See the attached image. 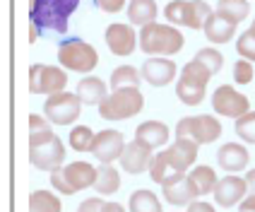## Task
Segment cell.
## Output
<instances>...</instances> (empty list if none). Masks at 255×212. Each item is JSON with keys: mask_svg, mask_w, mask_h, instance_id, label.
<instances>
[{"mask_svg": "<svg viewBox=\"0 0 255 212\" xmlns=\"http://www.w3.org/2000/svg\"><path fill=\"white\" fill-rule=\"evenodd\" d=\"M239 212H255V196H248V198H243L241 205H239Z\"/></svg>", "mask_w": 255, "mask_h": 212, "instance_id": "cell-40", "label": "cell"}, {"mask_svg": "<svg viewBox=\"0 0 255 212\" xmlns=\"http://www.w3.org/2000/svg\"><path fill=\"white\" fill-rule=\"evenodd\" d=\"M234 80L239 85H248L255 80V68H253V60H246V58H239L234 63Z\"/></svg>", "mask_w": 255, "mask_h": 212, "instance_id": "cell-34", "label": "cell"}, {"mask_svg": "<svg viewBox=\"0 0 255 212\" xmlns=\"http://www.w3.org/2000/svg\"><path fill=\"white\" fill-rule=\"evenodd\" d=\"M210 14H212V7L205 0H171L164 10L169 24L188 29H202Z\"/></svg>", "mask_w": 255, "mask_h": 212, "instance_id": "cell-8", "label": "cell"}, {"mask_svg": "<svg viewBox=\"0 0 255 212\" xmlns=\"http://www.w3.org/2000/svg\"><path fill=\"white\" fill-rule=\"evenodd\" d=\"M135 140H140L142 145H147L152 150H161L169 142V128L161 121H144L135 128Z\"/></svg>", "mask_w": 255, "mask_h": 212, "instance_id": "cell-20", "label": "cell"}, {"mask_svg": "<svg viewBox=\"0 0 255 212\" xmlns=\"http://www.w3.org/2000/svg\"><path fill=\"white\" fill-rule=\"evenodd\" d=\"M29 162L41 171H56L63 167L65 147L51 128L29 133Z\"/></svg>", "mask_w": 255, "mask_h": 212, "instance_id": "cell-2", "label": "cell"}, {"mask_svg": "<svg viewBox=\"0 0 255 212\" xmlns=\"http://www.w3.org/2000/svg\"><path fill=\"white\" fill-rule=\"evenodd\" d=\"M176 138H190L198 145H210L222 138V123L214 116H185L176 126Z\"/></svg>", "mask_w": 255, "mask_h": 212, "instance_id": "cell-10", "label": "cell"}, {"mask_svg": "<svg viewBox=\"0 0 255 212\" xmlns=\"http://www.w3.org/2000/svg\"><path fill=\"white\" fill-rule=\"evenodd\" d=\"M236 27H239V24H234V22L224 19L219 12H212L210 17H207V22H205L202 31H205V36H207L212 43H227V41L234 39Z\"/></svg>", "mask_w": 255, "mask_h": 212, "instance_id": "cell-22", "label": "cell"}, {"mask_svg": "<svg viewBox=\"0 0 255 212\" xmlns=\"http://www.w3.org/2000/svg\"><path fill=\"white\" fill-rule=\"evenodd\" d=\"M210 77H212V72L193 58L190 63L183 65V75H181V80L176 85V97L183 101L185 106H198V104H202Z\"/></svg>", "mask_w": 255, "mask_h": 212, "instance_id": "cell-7", "label": "cell"}, {"mask_svg": "<svg viewBox=\"0 0 255 212\" xmlns=\"http://www.w3.org/2000/svg\"><path fill=\"white\" fill-rule=\"evenodd\" d=\"M123 150H126V138H123L121 130H114V128L97 133L94 145H92V155L97 157L101 164H114L116 159H121Z\"/></svg>", "mask_w": 255, "mask_h": 212, "instance_id": "cell-14", "label": "cell"}, {"mask_svg": "<svg viewBox=\"0 0 255 212\" xmlns=\"http://www.w3.org/2000/svg\"><path fill=\"white\" fill-rule=\"evenodd\" d=\"M97 133H92L89 126H75L70 130V147L75 152H92Z\"/></svg>", "mask_w": 255, "mask_h": 212, "instance_id": "cell-31", "label": "cell"}, {"mask_svg": "<svg viewBox=\"0 0 255 212\" xmlns=\"http://www.w3.org/2000/svg\"><path fill=\"white\" fill-rule=\"evenodd\" d=\"M217 12L222 14L224 19L234 22V24H241L243 19L251 14V5H248V0H219L217 2Z\"/></svg>", "mask_w": 255, "mask_h": 212, "instance_id": "cell-27", "label": "cell"}, {"mask_svg": "<svg viewBox=\"0 0 255 212\" xmlns=\"http://www.w3.org/2000/svg\"><path fill=\"white\" fill-rule=\"evenodd\" d=\"M248 193V181L241 176H224L217 188H214V203L222 208H234L236 203H241Z\"/></svg>", "mask_w": 255, "mask_h": 212, "instance_id": "cell-16", "label": "cell"}, {"mask_svg": "<svg viewBox=\"0 0 255 212\" xmlns=\"http://www.w3.org/2000/svg\"><path fill=\"white\" fill-rule=\"evenodd\" d=\"M156 14H159V7H156L154 0H130L128 2V19H130V24L147 27V24L156 22Z\"/></svg>", "mask_w": 255, "mask_h": 212, "instance_id": "cell-23", "label": "cell"}, {"mask_svg": "<svg viewBox=\"0 0 255 212\" xmlns=\"http://www.w3.org/2000/svg\"><path fill=\"white\" fill-rule=\"evenodd\" d=\"M94 181H97V167L87 162L63 164L60 169L51 171V186L63 196H75L89 186H94Z\"/></svg>", "mask_w": 255, "mask_h": 212, "instance_id": "cell-4", "label": "cell"}, {"mask_svg": "<svg viewBox=\"0 0 255 212\" xmlns=\"http://www.w3.org/2000/svg\"><path fill=\"white\" fill-rule=\"evenodd\" d=\"M246 181H248V191H251V196H255V169H251L246 174Z\"/></svg>", "mask_w": 255, "mask_h": 212, "instance_id": "cell-42", "label": "cell"}, {"mask_svg": "<svg viewBox=\"0 0 255 212\" xmlns=\"http://www.w3.org/2000/svg\"><path fill=\"white\" fill-rule=\"evenodd\" d=\"M212 109L219 116L236 121V118H241V116H246V113L251 111V101H248L246 94L236 92L234 87L222 85V87H217L212 94Z\"/></svg>", "mask_w": 255, "mask_h": 212, "instance_id": "cell-13", "label": "cell"}, {"mask_svg": "<svg viewBox=\"0 0 255 212\" xmlns=\"http://www.w3.org/2000/svg\"><path fill=\"white\" fill-rule=\"evenodd\" d=\"M101 208H104V200L101 198H87L80 203L77 212H101Z\"/></svg>", "mask_w": 255, "mask_h": 212, "instance_id": "cell-37", "label": "cell"}, {"mask_svg": "<svg viewBox=\"0 0 255 212\" xmlns=\"http://www.w3.org/2000/svg\"><path fill=\"white\" fill-rule=\"evenodd\" d=\"M94 188H97L99 196H114L116 191L121 188V174H118V169H114L111 164H101L97 169Z\"/></svg>", "mask_w": 255, "mask_h": 212, "instance_id": "cell-26", "label": "cell"}, {"mask_svg": "<svg viewBox=\"0 0 255 212\" xmlns=\"http://www.w3.org/2000/svg\"><path fill=\"white\" fill-rule=\"evenodd\" d=\"M80 111H82V101L77 94H70V92H58V94H51L46 104H43V113L51 123L56 126H70L80 118Z\"/></svg>", "mask_w": 255, "mask_h": 212, "instance_id": "cell-12", "label": "cell"}, {"mask_svg": "<svg viewBox=\"0 0 255 212\" xmlns=\"http://www.w3.org/2000/svg\"><path fill=\"white\" fill-rule=\"evenodd\" d=\"M140 80H142V72H137L132 65H121V68H116L111 72V92L128 89V87L140 89Z\"/></svg>", "mask_w": 255, "mask_h": 212, "instance_id": "cell-28", "label": "cell"}, {"mask_svg": "<svg viewBox=\"0 0 255 212\" xmlns=\"http://www.w3.org/2000/svg\"><path fill=\"white\" fill-rule=\"evenodd\" d=\"M188 212H217L212 208V205H210V203H202V200H193V203H190V205H188Z\"/></svg>", "mask_w": 255, "mask_h": 212, "instance_id": "cell-39", "label": "cell"}, {"mask_svg": "<svg viewBox=\"0 0 255 212\" xmlns=\"http://www.w3.org/2000/svg\"><path fill=\"white\" fill-rule=\"evenodd\" d=\"M36 130H48V118L29 113V133H36Z\"/></svg>", "mask_w": 255, "mask_h": 212, "instance_id": "cell-38", "label": "cell"}, {"mask_svg": "<svg viewBox=\"0 0 255 212\" xmlns=\"http://www.w3.org/2000/svg\"><path fill=\"white\" fill-rule=\"evenodd\" d=\"M217 162H219V167L229 174H236V171H243L248 167V162H251V155H248V150H246V145H239V142H227V145H222L219 147V152H217Z\"/></svg>", "mask_w": 255, "mask_h": 212, "instance_id": "cell-19", "label": "cell"}, {"mask_svg": "<svg viewBox=\"0 0 255 212\" xmlns=\"http://www.w3.org/2000/svg\"><path fill=\"white\" fill-rule=\"evenodd\" d=\"M94 2H97V7L104 10V12H121L123 5H126V0H94Z\"/></svg>", "mask_w": 255, "mask_h": 212, "instance_id": "cell-36", "label": "cell"}, {"mask_svg": "<svg viewBox=\"0 0 255 212\" xmlns=\"http://www.w3.org/2000/svg\"><path fill=\"white\" fill-rule=\"evenodd\" d=\"M142 77H144V82H149L152 87L169 85V82H173V77H176V63L164 56L149 58L142 65Z\"/></svg>", "mask_w": 255, "mask_h": 212, "instance_id": "cell-18", "label": "cell"}, {"mask_svg": "<svg viewBox=\"0 0 255 212\" xmlns=\"http://www.w3.org/2000/svg\"><path fill=\"white\" fill-rule=\"evenodd\" d=\"M77 5L80 0H31V22L34 27L65 31L68 19Z\"/></svg>", "mask_w": 255, "mask_h": 212, "instance_id": "cell-5", "label": "cell"}, {"mask_svg": "<svg viewBox=\"0 0 255 212\" xmlns=\"http://www.w3.org/2000/svg\"><path fill=\"white\" fill-rule=\"evenodd\" d=\"M68 87V75L60 68H53V65H31L29 68V92L31 94H58V92H65Z\"/></svg>", "mask_w": 255, "mask_h": 212, "instance_id": "cell-11", "label": "cell"}, {"mask_svg": "<svg viewBox=\"0 0 255 212\" xmlns=\"http://www.w3.org/2000/svg\"><path fill=\"white\" fill-rule=\"evenodd\" d=\"M195 60L202 63L212 75H217V72L222 70V65H224V56L217 48H200L198 53H195Z\"/></svg>", "mask_w": 255, "mask_h": 212, "instance_id": "cell-32", "label": "cell"}, {"mask_svg": "<svg viewBox=\"0 0 255 212\" xmlns=\"http://www.w3.org/2000/svg\"><path fill=\"white\" fill-rule=\"evenodd\" d=\"M82 104H101L106 99V82L99 77H82L77 82V92H75Z\"/></svg>", "mask_w": 255, "mask_h": 212, "instance_id": "cell-24", "label": "cell"}, {"mask_svg": "<svg viewBox=\"0 0 255 212\" xmlns=\"http://www.w3.org/2000/svg\"><path fill=\"white\" fill-rule=\"evenodd\" d=\"M154 162V150L142 145L140 140H132L126 145L123 155H121V167L128 174H142V171H149Z\"/></svg>", "mask_w": 255, "mask_h": 212, "instance_id": "cell-15", "label": "cell"}, {"mask_svg": "<svg viewBox=\"0 0 255 212\" xmlns=\"http://www.w3.org/2000/svg\"><path fill=\"white\" fill-rule=\"evenodd\" d=\"M101 212H126V208H123V205H118V203H104Z\"/></svg>", "mask_w": 255, "mask_h": 212, "instance_id": "cell-41", "label": "cell"}, {"mask_svg": "<svg viewBox=\"0 0 255 212\" xmlns=\"http://www.w3.org/2000/svg\"><path fill=\"white\" fill-rule=\"evenodd\" d=\"M236 135L248 145H255V111H248L246 116L236 118Z\"/></svg>", "mask_w": 255, "mask_h": 212, "instance_id": "cell-33", "label": "cell"}, {"mask_svg": "<svg viewBox=\"0 0 255 212\" xmlns=\"http://www.w3.org/2000/svg\"><path fill=\"white\" fill-rule=\"evenodd\" d=\"M60 198L48 191H34L29 196V212H60Z\"/></svg>", "mask_w": 255, "mask_h": 212, "instance_id": "cell-30", "label": "cell"}, {"mask_svg": "<svg viewBox=\"0 0 255 212\" xmlns=\"http://www.w3.org/2000/svg\"><path fill=\"white\" fill-rule=\"evenodd\" d=\"M104 39H106V46L111 48V53H116V56H130L135 51V43H137L135 31L128 27V24H123V22L109 24Z\"/></svg>", "mask_w": 255, "mask_h": 212, "instance_id": "cell-17", "label": "cell"}, {"mask_svg": "<svg viewBox=\"0 0 255 212\" xmlns=\"http://www.w3.org/2000/svg\"><path fill=\"white\" fill-rule=\"evenodd\" d=\"M144 109V97L140 89L128 87V89H116L99 104V116L106 121H126L132 118Z\"/></svg>", "mask_w": 255, "mask_h": 212, "instance_id": "cell-6", "label": "cell"}, {"mask_svg": "<svg viewBox=\"0 0 255 212\" xmlns=\"http://www.w3.org/2000/svg\"><path fill=\"white\" fill-rule=\"evenodd\" d=\"M188 179H190L193 186L198 188L200 198L207 196V193H214V188H217V184H219L217 171H214L212 167H205V164H200V167H195V169H190Z\"/></svg>", "mask_w": 255, "mask_h": 212, "instance_id": "cell-25", "label": "cell"}, {"mask_svg": "<svg viewBox=\"0 0 255 212\" xmlns=\"http://www.w3.org/2000/svg\"><path fill=\"white\" fill-rule=\"evenodd\" d=\"M161 188H164V198H166V203H171V205H190L193 200L200 198L198 188H195L193 181L188 179V174H185L183 179H178V181H173V184L161 186Z\"/></svg>", "mask_w": 255, "mask_h": 212, "instance_id": "cell-21", "label": "cell"}, {"mask_svg": "<svg viewBox=\"0 0 255 212\" xmlns=\"http://www.w3.org/2000/svg\"><path fill=\"white\" fill-rule=\"evenodd\" d=\"M198 142L190 138H176L173 145L164 147L161 152L154 155V162L149 167V176L152 181L159 186L173 184L178 179H183L185 171L190 169L198 159Z\"/></svg>", "mask_w": 255, "mask_h": 212, "instance_id": "cell-1", "label": "cell"}, {"mask_svg": "<svg viewBox=\"0 0 255 212\" xmlns=\"http://www.w3.org/2000/svg\"><path fill=\"white\" fill-rule=\"evenodd\" d=\"M236 51H239V56L246 58V60H253L255 63V31L253 29H248V31H243L241 39L236 41Z\"/></svg>", "mask_w": 255, "mask_h": 212, "instance_id": "cell-35", "label": "cell"}, {"mask_svg": "<svg viewBox=\"0 0 255 212\" xmlns=\"http://www.w3.org/2000/svg\"><path fill=\"white\" fill-rule=\"evenodd\" d=\"M183 34L173 24L152 22L140 29V48L149 56H173L183 51Z\"/></svg>", "mask_w": 255, "mask_h": 212, "instance_id": "cell-3", "label": "cell"}, {"mask_svg": "<svg viewBox=\"0 0 255 212\" xmlns=\"http://www.w3.org/2000/svg\"><path fill=\"white\" fill-rule=\"evenodd\" d=\"M128 203H130V205H128V210L130 212H161V203H159V198H156L152 191H144V188L135 191Z\"/></svg>", "mask_w": 255, "mask_h": 212, "instance_id": "cell-29", "label": "cell"}, {"mask_svg": "<svg viewBox=\"0 0 255 212\" xmlns=\"http://www.w3.org/2000/svg\"><path fill=\"white\" fill-rule=\"evenodd\" d=\"M29 41H36V27H34L31 31H29Z\"/></svg>", "mask_w": 255, "mask_h": 212, "instance_id": "cell-43", "label": "cell"}, {"mask_svg": "<svg viewBox=\"0 0 255 212\" xmlns=\"http://www.w3.org/2000/svg\"><path fill=\"white\" fill-rule=\"evenodd\" d=\"M58 60L68 70L92 72L99 63V56H97L92 43L82 41V39H68V41H63L58 46Z\"/></svg>", "mask_w": 255, "mask_h": 212, "instance_id": "cell-9", "label": "cell"}, {"mask_svg": "<svg viewBox=\"0 0 255 212\" xmlns=\"http://www.w3.org/2000/svg\"><path fill=\"white\" fill-rule=\"evenodd\" d=\"M251 29H253V31H255V19H253V24H251Z\"/></svg>", "mask_w": 255, "mask_h": 212, "instance_id": "cell-44", "label": "cell"}]
</instances>
